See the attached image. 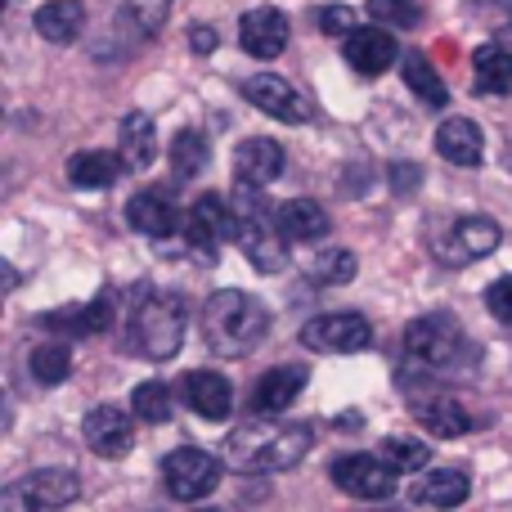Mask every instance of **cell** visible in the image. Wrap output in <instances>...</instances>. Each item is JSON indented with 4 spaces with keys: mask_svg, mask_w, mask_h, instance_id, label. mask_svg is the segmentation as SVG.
Returning <instances> with one entry per match:
<instances>
[{
    "mask_svg": "<svg viewBox=\"0 0 512 512\" xmlns=\"http://www.w3.org/2000/svg\"><path fill=\"white\" fill-rule=\"evenodd\" d=\"M351 27H355V9H346V5H328V9H319V32L342 36V32H351Z\"/></svg>",
    "mask_w": 512,
    "mask_h": 512,
    "instance_id": "38",
    "label": "cell"
},
{
    "mask_svg": "<svg viewBox=\"0 0 512 512\" xmlns=\"http://www.w3.org/2000/svg\"><path fill=\"white\" fill-rule=\"evenodd\" d=\"M378 454H382V463L396 472H423L427 459H432V450H427L423 441H409V436H387Z\"/></svg>",
    "mask_w": 512,
    "mask_h": 512,
    "instance_id": "34",
    "label": "cell"
},
{
    "mask_svg": "<svg viewBox=\"0 0 512 512\" xmlns=\"http://www.w3.org/2000/svg\"><path fill=\"white\" fill-rule=\"evenodd\" d=\"M468 495H472V477L463 468H432L423 481L414 486V499L423 508H441V512H450V508H459V504H468Z\"/></svg>",
    "mask_w": 512,
    "mask_h": 512,
    "instance_id": "25",
    "label": "cell"
},
{
    "mask_svg": "<svg viewBox=\"0 0 512 512\" xmlns=\"http://www.w3.org/2000/svg\"><path fill=\"white\" fill-rule=\"evenodd\" d=\"M409 409H414V418L436 436V441H459V436H468L472 427H477L468 409H463L454 396H445V391L409 396Z\"/></svg>",
    "mask_w": 512,
    "mask_h": 512,
    "instance_id": "15",
    "label": "cell"
},
{
    "mask_svg": "<svg viewBox=\"0 0 512 512\" xmlns=\"http://www.w3.org/2000/svg\"><path fill=\"white\" fill-rule=\"evenodd\" d=\"M131 409H135V418L140 423H167L171 418V391H167V382H140V387L131 391Z\"/></svg>",
    "mask_w": 512,
    "mask_h": 512,
    "instance_id": "33",
    "label": "cell"
},
{
    "mask_svg": "<svg viewBox=\"0 0 512 512\" xmlns=\"http://www.w3.org/2000/svg\"><path fill=\"white\" fill-rule=\"evenodd\" d=\"M499 243H504V234H499V225L490 216H463V221L450 225L445 239H436V256L445 265H468V261L490 256Z\"/></svg>",
    "mask_w": 512,
    "mask_h": 512,
    "instance_id": "10",
    "label": "cell"
},
{
    "mask_svg": "<svg viewBox=\"0 0 512 512\" xmlns=\"http://www.w3.org/2000/svg\"><path fill=\"white\" fill-rule=\"evenodd\" d=\"M477 346L450 315H423L405 328V378H463L477 369Z\"/></svg>",
    "mask_w": 512,
    "mask_h": 512,
    "instance_id": "2",
    "label": "cell"
},
{
    "mask_svg": "<svg viewBox=\"0 0 512 512\" xmlns=\"http://www.w3.org/2000/svg\"><path fill=\"white\" fill-rule=\"evenodd\" d=\"M328 212L324 203H315V198H292V203H279V230L283 239L292 243H315L328 234Z\"/></svg>",
    "mask_w": 512,
    "mask_h": 512,
    "instance_id": "26",
    "label": "cell"
},
{
    "mask_svg": "<svg viewBox=\"0 0 512 512\" xmlns=\"http://www.w3.org/2000/svg\"><path fill=\"white\" fill-rule=\"evenodd\" d=\"M301 342L310 351L324 355H355L373 342V324L355 310H333V315H315L306 328H301Z\"/></svg>",
    "mask_w": 512,
    "mask_h": 512,
    "instance_id": "9",
    "label": "cell"
},
{
    "mask_svg": "<svg viewBox=\"0 0 512 512\" xmlns=\"http://www.w3.org/2000/svg\"><path fill=\"white\" fill-rule=\"evenodd\" d=\"M436 149H441L445 162L454 167H481L486 158V135L472 117H445L441 131H436Z\"/></svg>",
    "mask_w": 512,
    "mask_h": 512,
    "instance_id": "20",
    "label": "cell"
},
{
    "mask_svg": "<svg viewBox=\"0 0 512 512\" xmlns=\"http://www.w3.org/2000/svg\"><path fill=\"white\" fill-rule=\"evenodd\" d=\"M279 171H283V149H279V140L252 135V140H243L239 149H234V176H239V185L265 189L270 180H279Z\"/></svg>",
    "mask_w": 512,
    "mask_h": 512,
    "instance_id": "19",
    "label": "cell"
},
{
    "mask_svg": "<svg viewBox=\"0 0 512 512\" xmlns=\"http://www.w3.org/2000/svg\"><path fill=\"white\" fill-rule=\"evenodd\" d=\"M369 18L387 27H414L418 23V0H369Z\"/></svg>",
    "mask_w": 512,
    "mask_h": 512,
    "instance_id": "35",
    "label": "cell"
},
{
    "mask_svg": "<svg viewBox=\"0 0 512 512\" xmlns=\"http://www.w3.org/2000/svg\"><path fill=\"white\" fill-rule=\"evenodd\" d=\"M508 50H512V36H508Z\"/></svg>",
    "mask_w": 512,
    "mask_h": 512,
    "instance_id": "41",
    "label": "cell"
},
{
    "mask_svg": "<svg viewBox=\"0 0 512 512\" xmlns=\"http://www.w3.org/2000/svg\"><path fill=\"white\" fill-rule=\"evenodd\" d=\"M117 158L131 171H149L158 158V126L144 113H126L122 117V135H117Z\"/></svg>",
    "mask_w": 512,
    "mask_h": 512,
    "instance_id": "24",
    "label": "cell"
},
{
    "mask_svg": "<svg viewBox=\"0 0 512 512\" xmlns=\"http://www.w3.org/2000/svg\"><path fill=\"white\" fill-rule=\"evenodd\" d=\"M234 225H239L234 239L243 243V256L256 270L261 274L288 270V239L279 230V207L265 203L261 189H248V185L234 189Z\"/></svg>",
    "mask_w": 512,
    "mask_h": 512,
    "instance_id": "5",
    "label": "cell"
},
{
    "mask_svg": "<svg viewBox=\"0 0 512 512\" xmlns=\"http://www.w3.org/2000/svg\"><path fill=\"white\" fill-rule=\"evenodd\" d=\"M310 283H351L355 279V256L346 248H324L306 261Z\"/></svg>",
    "mask_w": 512,
    "mask_h": 512,
    "instance_id": "31",
    "label": "cell"
},
{
    "mask_svg": "<svg viewBox=\"0 0 512 512\" xmlns=\"http://www.w3.org/2000/svg\"><path fill=\"white\" fill-rule=\"evenodd\" d=\"M315 445L306 423H274V418H248L225 436V463L234 472H288Z\"/></svg>",
    "mask_w": 512,
    "mask_h": 512,
    "instance_id": "1",
    "label": "cell"
},
{
    "mask_svg": "<svg viewBox=\"0 0 512 512\" xmlns=\"http://www.w3.org/2000/svg\"><path fill=\"white\" fill-rule=\"evenodd\" d=\"M328 477H333V486L342 490V495L364 499V504H378V499L396 495L400 472L387 468L382 454H342V459H333Z\"/></svg>",
    "mask_w": 512,
    "mask_h": 512,
    "instance_id": "8",
    "label": "cell"
},
{
    "mask_svg": "<svg viewBox=\"0 0 512 512\" xmlns=\"http://www.w3.org/2000/svg\"><path fill=\"white\" fill-rule=\"evenodd\" d=\"M301 387H306V369H301V364H279V369L261 373L252 387V414L256 418L283 414V409L301 396Z\"/></svg>",
    "mask_w": 512,
    "mask_h": 512,
    "instance_id": "18",
    "label": "cell"
},
{
    "mask_svg": "<svg viewBox=\"0 0 512 512\" xmlns=\"http://www.w3.org/2000/svg\"><path fill=\"white\" fill-rule=\"evenodd\" d=\"M342 59L351 63L360 77H382L396 63V36L387 27H355L342 41Z\"/></svg>",
    "mask_w": 512,
    "mask_h": 512,
    "instance_id": "16",
    "label": "cell"
},
{
    "mask_svg": "<svg viewBox=\"0 0 512 512\" xmlns=\"http://www.w3.org/2000/svg\"><path fill=\"white\" fill-rule=\"evenodd\" d=\"M418 180H423V171H418L414 162H396V167H391V189H400V194H414Z\"/></svg>",
    "mask_w": 512,
    "mask_h": 512,
    "instance_id": "39",
    "label": "cell"
},
{
    "mask_svg": "<svg viewBox=\"0 0 512 512\" xmlns=\"http://www.w3.org/2000/svg\"><path fill=\"white\" fill-rule=\"evenodd\" d=\"M230 234H239V225H234V207L225 203L221 194H203L194 207H189L185 239L194 243L198 252H221V243L230 239Z\"/></svg>",
    "mask_w": 512,
    "mask_h": 512,
    "instance_id": "12",
    "label": "cell"
},
{
    "mask_svg": "<svg viewBox=\"0 0 512 512\" xmlns=\"http://www.w3.org/2000/svg\"><path fill=\"white\" fill-rule=\"evenodd\" d=\"M81 436L99 459H126L135 445V423L122 405H95L81 423Z\"/></svg>",
    "mask_w": 512,
    "mask_h": 512,
    "instance_id": "11",
    "label": "cell"
},
{
    "mask_svg": "<svg viewBox=\"0 0 512 512\" xmlns=\"http://www.w3.org/2000/svg\"><path fill=\"white\" fill-rule=\"evenodd\" d=\"M486 310L499 324H512V274H504V279H495L486 288Z\"/></svg>",
    "mask_w": 512,
    "mask_h": 512,
    "instance_id": "37",
    "label": "cell"
},
{
    "mask_svg": "<svg viewBox=\"0 0 512 512\" xmlns=\"http://www.w3.org/2000/svg\"><path fill=\"white\" fill-rule=\"evenodd\" d=\"M36 36H45L50 45H72L86 32V5L81 0H45L32 18Z\"/></svg>",
    "mask_w": 512,
    "mask_h": 512,
    "instance_id": "23",
    "label": "cell"
},
{
    "mask_svg": "<svg viewBox=\"0 0 512 512\" xmlns=\"http://www.w3.org/2000/svg\"><path fill=\"white\" fill-rule=\"evenodd\" d=\"M81 481L72 468H36L27 477L9 481L0 495V512H59L77 504Z\"/></svg>",
    "mask_w": 512,
    "mask_h": 512,
    "instance_id": "6",
    "label": "cell"
},
{
    "mask_svg": "<svg viewBox=\"0 0 512 512\" xmlns=\"http://www.w3.org/2000/svg\"><path fill=\"white\" fill-rule=\"evenodd\" d=\"M248 99L256 108H261L265 117H274V122H288V126H297V122H310V99H301V90L297 86H288L283 77H274V72H261V77H252L248 86Z\"/></svg>",
    "mask_w": 512,
    "mask_h": 512,
    "instance_id": "13",
    "label": "cell"
},
{
    "mask_svg": "<svg viewBox=\"0 0 512 512\" xmlns=\"http://www.w3.org/2000/svg\"><path fill=\"white\" fill-rule=\"evenodd\" d=\"M189 41H194V50H198V54L216 50V32H212V27H203V23H194V32H189Z\"/></svg>",
    "mask_w": 512,
    "mask_h": 512,
    "instance_id": "40",
    "label": "cell"
},
{
    "mask_svg": "<svg viewBox=\"0 0 512 512\" xmlns=\"http://www.w3.org/2000/svg\"><path fill=\"white\" fill-rule=\"evenodd\" d=\"M171 171L176 180H194L198 171H207V140L198 131H180L171 144Z\"/></svg>",
    "mask_w": 512,
    "mask_h": 512,
    "instance_id": "32",
    "label": "cell"
},
{
    "mask_svg": "<svg viewBox=\"0 0 512 512\" xmlns=\"http://www.w3.org/2000/svg\"><path fill=\"white\" fill-rule=\"evenodd\" d=\"M239 45L252 54V59H279L283 45H288V18L270 5L248 9L239 23Z\"/></svg>",
    "mask_w": 512,
    "mask_h": 512,
    "instance_id": "17",
    "label": "cell"
},
{
    "mask_svg": "<svg viewBox=\"0 0 512 512\" xmlns=\"http://www.w3.org/2000/svg\"><path fill=\"white\" fill-rule=\"evenodd\" d=\"M117 176H122V158H117V153L86 149V153H72L68 158V180L77 189H108Z\"/></svg>",
    "mask_w": 512,
    "mask_h": 512,
    "instance_id": "29",
    "label": "cell"
},
{
    "mask_svg": "<svg viewBox=\"0 0 512 512\" xmlns=\"http://www.w3.org/2000/svg\"><path fill=\"white\" fill-rule=\"evenodd\" d=\"M162 486L180 504H198V499H207L221 486V459L198 450V445H180V450H171L162 459Z\"/></svg>",
    "mask_w": 512,
    "mask_h": 512,
    "instance_id": "7",
    "label": "cell"
},
{
    "mask_svg": "<svg viewBox=\"0 0 512 512\" xmlns=\"http://www.w3.org/2000/svg\"><path fill=\"white\" fill-rule=\"evenodd\" d=\"M180 400H185L198 418H207V423H225L234 409V387H230V378H221V373L194 369L180 378Z\"/></svg>",
    "mask_w": 512,
    "mask_h": 512,
    "instance_id": "14",
    "label": "cell"
},
{
    "mask_svg": "<svg viewBox=\"0 0 512 512\" xmlns=\"http://www.w3.org/2000/svg\"><path fill=\"white\" fill-rule=\"evenodd\" d=\"M265 333H270V310H265V301H256L239 288H221V292L207 297L203 337L216 355H225V360H243V355L265 342Z\"/></svg>",
    "mask_w": 512,
    "mask_h": 512,
    "instance_id": "3",
    "label": "cell"
},
{
    "mask_svg": "<svg viewBox=\"0 0 512 512\" xmlns=\"http://www.w3.org/2000/svg\"><path fill=\"white\" fill-rule=\"evenodd\" d=\"M185 328L189 315L176 292L140 288L131 315H126V346H131V355H144V360H171L185 342Z\"/></svg>",
    "mask_w": 512,
    "mask_h": 512,
    "instance_id": "4",
    "label": "cell"
},
{
    "mask_svg": "<svg viewBox=\"0 0 512 512\" xmlns=\"http://www.w3.org/2000/svg\"><path fill=\"white\" fill-rule=\"evenodd\" d=\"M113 324V292H99L95 301H86V306H68V310H50V315L41 319V328H50V333H104V328Z\"/></svg>",
    "mask_w": 512,
    "mask_h": 512,
    "instance_id": "22",
    "label": "cell"
},
{
    "mask_svg": "<svg viewBox=\"0 0 512 512\" xmlns=\"http://www.w3.org/2000/svg\"><path fill=\"white\" fill-rule=\"evenodd\" d=\"M27 369H32V378L41 382V387H59L63 378L72 373V351L63 342H50V346H36L32 360H27Z\"/></svg>",
    "mask_w": 512,
    "mask_h": 512,
    "instance_id": "30",
    "label": "cell"
},
{
    "mask_svg": "<svg viewBox=\"0 0 512 512\" xmlns=\"http://www.w3.org/2000/svg\"><path fill=\"white\" fill-rule=\"evenodd\" d=\"M126 221H131V230L149 234V239H171L180 225V212L162 189H144V194H135L126 203Z\"/></svg>",
    "mask_w": 512,
    "mask_h": 512,
    "instance_id": "21",
    "label": "cell"
},
{
    "mask_svg": "<svg viewBox=\"0 0 512 512\" xmlns=\"http://www.w3.org/2000/svg\"><path fill=\"white\" fill-rule=\"evenodd\" d=\"M472 77L481 95H512V50L508 45H477L472 50Z\"/></svg>",
    "mask_w": 512,
    "mask_h": 512,
    "instance_id": "27",
    "label": "cell"
},
{
    "mask_svg": "<svg viewBox=\"0 0 512 512\" xmlns=\"http://www.w3.org/2000/svg\"><path fill=\"white\" fill-rule=\"evenodd\" d=\"M167 9H171V0H126V14L135 18L140 32H158L162 18H167Z\"/></svg>",
    "mask_w": 512,
    "mask_h": 512,
    "instance_id": "36",
    "label": "cell"
},
{
    "mask_svg": "<svg viewBox=\"0 0 512 512\" xmlns=\"http://www.w3.org/2000/svg\"><path fill=\"white\" fill-rule=\"evenodd\" d=\"M400 77H405V86L418 95V104H427V108H445V104H450V90H445L441 72L432 68V59H427L423 50H409L405 54V63H400Z\"/></svg>",
    "mask_w": 512,
    "mask_h": 512,
    "instance_id": "28",
    "label": "cell"
}]
</instances>
